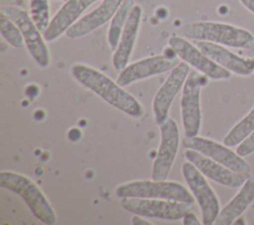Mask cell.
<instances>
[{
  "label": "cell",
  "mask_w": 254,
  "mask_h": 225,
  "mask_svg": "<svg viewBox=\"0 0 254 225\" xmlns=\"http://www.w3.org/2000/svg\"><path fill=\"white\" fill-rule=\"evenodd\" d=\"M119 198H156L194 204V196L182 183L172 180L143 179L120 184L115 189Z\"/></svg>",
  "instance_id": "cell-4"
},
{
  "label": "cell",
  "mask_w": 254,
  "mask_h": 225,
  "mask_svg": "<svg viewBox=\"0 0 254 225\" xmlns=\"http://www.w3.org/2000/svg\"><path fill=\"white\" fill-rule=\"evenodd\" d=\"M124 0H102L92 11L81 17L65 33L69 39L82 38L109 22Z\"/></svg>",
  "instance_id": "cell-18"
},
{
  "label": "cell",
  "mask_w": 254,
  "mask_h": 225,
  "mask_svg": "<svg viewBox=\"0 0 254 225\" xmlns=\"http://www.w3.org/2000/svg\"><path fill=\"white\" fill-rule=\"evenodd\" d=\"M132 223H133V224H136V225H151V224H152L151 222L145 220V219L143 218V216L136 215V214H135V216L132 217Z\"/></svg>",
  "instance_id": "cell-26"
},
{
  "label": "cell",
  "mask_w": 254,
  "mask_h": 225,
  "mask_svg": "<svg viewBox=\"0 0 254 225\" xmlns=\"http://www.w3.org/2000/svg\"><path fill=\"white\" fill-rule=\"evenodd\" d=\"M183 144L187 149L195 150L234 171L250 174L251 168L244 158L223 143L221 144L212 139L197 135L193 137H186L183 140Z\"/></svg>",
  "instance_id": "cell-11"
},
{
  "label": "cell",
  "mask_w": 254,
  "mask_h": 225,
  "mask_svg": "<svg viewBox=\"0 0 254 225\" xmlns=\"http://www.w3.org/2000/svg\"><path fill=\"white\" fill-rule=\"evenodd\" d=\"M182 173L190 192L199 205L202 224H213L220 211V202L216 193L206 180V176L188 160L183 163Z\"/></svg>",
  "instance_id": "cell-7"
},
{
  "label": "cell",
  "mask_w": 254,
  "mask_h": 225,
  "mask_svg": "<svg viewBox=\"0 0 254 225\" xmlns=\"http://www.w3.org/2000/svg\"><path fill=\"white\" fill-rule=\"evenodd\" d=\"M195 45L213 61L220 66L240 76L252 75L254 72V59L248 56H242L229 51L224 46L204 42L195 41Z\"/></svg>",
  "instance_id": "cell-15"
},
{
  "label": "cell",
  "mask_w": 254,
  "mask_h": 225,
  "mask_svg": "<svg viewBox=\"0 0 254 225\" xmlns=\"http://www.w3.org/2000/svg\"><path fill=\"white\" fill-rule=\"evenodd\" d=\"M179 62V56L169 47L162 55L148 56L128 64L118 73L116 81L124 87L136 81L170 71Z\"/></svg>",
  "instance_id": "cell-10"
},
{
  "label": "cell",
  "mask_w": 254,
  "mask_h": 225,
  "mask_svg": "<svg viewBox=\"0 0 254 225\" xmlns=\"http://www.w3.org/2000/svg\"><path fill=\"white\" fill-rule=\"evenodd\" d=\"M160 126L161 143L152 167V178L167 179L180 148V129L178 123L168 118Z\"/></svg>",
  "instance_id": "cell-12"
},
{
  "label": "cell",
  "mask_w": 254,
  "mask_h": 225,
  "mask_svg": "<svg viewBox=\"0 0 254 225\" xmlns=\"http://www.w3.org/2000/svg\"><path fill=\"white\" fill-rule=\"evenodd\" d=\"M143 10L138 4H134L120 40L112 56V64L116 72L122 71L129 63L134 52L137 37L139 34Z\"/></svg>",
  "instance_id": "cell-16"
},
{
  "label": "cell",
  "mask_w": 254,
  "mask_h": 225,
  "mask_svg": "<svg viewBox=\"0 0 254 225\" xmlns=\"http://www.w3.org/2000/svg\"><path fill=\"white\" fill-rule=\"evenodd\" d=\"M183 223L185 225H198V224H200V222L198 221L196 215L193 212H191V211H189L183 217Z\"/></svg>",
  "instance_id": "cell-25"
},
{
  "label": "cell",
  "mask_w": 254,
  "mask_h": 225,
  "mask_svg": "<svg viewBox=\"0 0 254 225\" xmlns=\"http://www.w3.org/2000/svg\"><path fill=\"white\" fill-rule=\"evenodd\" d=\"M133 6V0H124L120 5L119 9L116 11L114 16L110 20L111 22L107 32V42L111 51H115L118 46L120 36L124 30V27L127 23Z\"/></svg>",
  "instance_id": "cell-20"
},
{
  "label": "cell",
  "mask_w": 254,
  "mask_h": 225,
  "mask_svg": "<svg viewBox=\"0 0 254 225\" xmlns=\"http://www.w3.org/2000/svg\"><path fill=\"white\" fill-rule=\"evenodd\" d=\"M0 26L1 36L10 46L16 49H22L25 46V41L21 30L15 24V22L3 12H1L0 15Z\"/></svg>",
  "instance_id": "cell-23"
},
{
  "label": "cell",
  "mask_w": 254,
  "mask_h": 225,
  "mask_svg": "<svg viewBox=\"0 0 254 225\" xmlns=\"http://www.w3.org/2000/svg\"><path fill=\"white\" fill-rule=\"evenodd\" d=\"M6 16L15 22L22 32L25 46L35 62L43 68L50 66L51 55L44 34L38 29L30 14L17 6H4L1 8Z\"/></svg>",
  "instance_id": "cell-6"
},
{
  "label": "cell",
  "mask_w": 254,
  "mask_h": 225,
  "mask_svg": "<svg viewBox=\"0 0 254 225\" xmlns=\"http://www.w3.org/2000/svg\"><path fill=\"white\" fill-rule=\"evenodd\" d=\"M235 151L241 157H246L254 153V131L237 146Z\"/></svg>",
  "instance_id": "cell-24"
},
{
  "label": "cell",
  "mask_w": 254,
  "mask_h": 225,
  "mask_svg": "<svg viewBox=\"0 0 254 225\" xmlns=\"http://www.w3.org/2000/svg\"><path fill=\"white\" fill-rule=\"evenodd\" d=\"M252 75H253V76H254V72H253V74H252Z\"/></svg>",
  "instance_id": "cell-30"
},
{
  "label": "cell",
  "mask_w": 254,
  "mask_h": 225,
  "mask_svg": "<svg viewBox=\"0 0 254 225\" xmlns=\"http://www.w3.org/2000/svg\"><path fill=\"white\" fill-rule=\"evenodd\" d=\"M239 2L254 15V0H239Z\"/></svg>",
  "instance_id": "cell-27"
},
{
  "label": "cell",
  "mask_w": 254,
  "mask_h": 225,
  "mask_svg": "<svg viewBox=\"0 0 254 225\" xmlns=\"http://www.w3.org/2000/svg\"><path fill=\"white\" fill-rule=\"evenodd\" d=\"M254 201V175H249L238 192L220 209L213 224L230 225Z\"/></svg>",
  "instance_id": "cell-19"
},
{
  "label": "cell",
  "mask_w": 254,
  "mask_h": 225,
  "mask_svg": "<svg viewBox=\"0 0 254 225\" xmlns=\"http://www.w3.org/2000/svg\"><path fill=\"white\" fill-rule=\"evenodd\" d=\"M99 0H67L52 17L49 27L44 33L47 42H54L74 25L83 12Z\"/></svg>",
  "instance_id": "cell-17"
},
{
  "label": "cell",
  "mask_w": 254,
  "mask_h": 225,
  "mask_svg": "<svg viewBox=\"0 0 254 225\" xmlns=\"http://www.w3.org/2000/svg\"><path fill=\"white\" fill-rule=\"evenodd\" d=\"M70 73L79 84L94 92L114 108L133 118L144 115V107L138 99L97 68L83 63H74L70 67Z\"/></svg>",
  "instance_id": "cell-1"
},
{
  "label": "cell",
  "mask_w": 254,
  "mask_h": 225,
  "mask_svg": "<svg viewBox=\"0 0 254 225\" xmlns=\"http://www.w3.org/2000/svg\"><path fill=\"white\" fill-rule=\"evenodd\" d=\"M29 7L32 20L44 34L52 20L50 0H29Z\"/></svg>",
  "instance_id": "cell-22"
},
{
  "label": "cell",
  "mask_w": 254,
  "mask_h": 225,
  "mask_svg": "<svg viewBox=\"0 0 254 225\" xmlns=\"http://www.w3.org/2000/svg\"><path fill=\"white\" fill-rule=\"evenodd\" d=\"M254 131V105L250 111L238 121L225 135L222 143L228 147L238 146Z\"/></svg>",
  "instance_id": "cell-21"
},
{
  "label": "cell",
  "mask_w": 254,
  "mask_h": 225,
  "mask_svg": "<svg viewBox=\"0 0 254 225\" xmlns=\"http://www.w3.org/2000/svg\"><path fill=\"white\" fill-rule=\"evenodd\" d=\"M184 156L186 160L192 163L207 178L227 187H240L250 175L234 171L192 149H187Z\"/></svg>",
  "instance_id": "cell-14"
},
{
  "label": "cell",
  "mask_w": 254,
  "mask_h": 225,
  "mask_svg": "<svg viewBox=\"0 0 254 225\" xmlns=\"http://www.w3.org/2000/svg\"><path fill=\"white\" fill-rule=\"evenodd\" d=\"M208 79L197 70L190 71L186 79L181 97V116L186 137L197 136L200 131L202 121L200 91L208 83Z\"/></svg>",
  "instance_id": "cell-5"
},
{
  "label": "cell",
  "mask_w": 254,
  "mask_h": 225,
  "mask_svg": "<svg viewBox=\"0 0 254 225\" xmlns=\"http://www.w3.org/2000/svg\"><path fill=\"white\" fill-rule=\"evenodd\" d=\"M168 44L180 59L186 61L209 79L223 80L231 77L232 73L229 70L213 61L195 44L190 43L189 40L175 35L170 37Z\"/></svg>",
  "instance_id": "cell-9"
},
{
  "label": "cell",
  "mask_w": 254,
  "mask_h": 225,
  "mask_svg": "<svg viewBox=\"0 0 254 225\" xmlns=\"http://www.w3.org/2000/svg\"><path fill=\"white\" fill-rule=\"evenodd\" d=\"M0 186L18 194L29 206L33 214L43 223L52 225L57 222V214L42 189L28 176L12 171L0 172Z\"/></svg>",
  "instance_id": "cell-3"
},
{
  "label": "cell",
  "mask_w": 254,
  "mask_h": 225,
  "mask_svg": "<svg viewBox=\"0 0 254 225\" xmlns=\"http://www.w3.org/2000/svg\"><path fill=\"white\" fill-rule=\"evenodd\" d=\"M120 205L126 211L147 218H157L161 220H181L193 208L192 203L156 199V198H121Z\"/></svg>",
  "instance_id": "cell-8"
},
{
  "label": "cell",
  "mask_w": 254,
  "mask_h": 225,
  "mask_svg": "<svg viewBox=\"0 0 254 225\" xmlns=\"http://www.w3.org/2000/svg\"><path fill=\"white\" fill-rule=\"evenodd\" d=\"M189 73L190 64L186 61H180L171 70L169 76L154 96L153 112L158 125H161L169 118L172 103L180 90L183 89Z\"/></svg>",
  "instance_id": "cell-13"
},
{
  "label": "cell",
  "mask_w": 254,
  "mask_h": 225,
  "mask_svg": "<svg viewBox=\"0 0 254 225\" xmlns=\"http://www.w3.org/2000/svg\"><path fill=\"white\" fill-rule=\"evenodd\" d=\"M245 54H246V56H248V57H250V58H253V59H254V48L247 50Z\"/></svg>",
  "instance_id": "cell-28"
},
{
  "label": "cell",
  "mask_w": 254,
  "mask_h": 225,
  "mask_svg": "<svg viewBox=\"0 0 254 225\" xmlns=\"http://www.w3.org/2000/svg\"><path fill=\"white\" fill-rule=\"evenodd\" d=\"M187 39L204 41L224 47L249 50L254 48V35L241 27L216 21H198L185 25L182 29Z\"/></svg>",
  "instance_id": "cell-2"
},
{
  "label": "cell",
  "mask_w": 254,
  "mask_h": 225,
  "mask_svg": "<svg viewBox=\"0 0 254 225\" xmlns=\"http://www.w3.org/2000/svg\"><path fill=\"white\" fill-rule=\"evenodd\" d=\"M54 1H60V0H54Z\"/></svg>",
  "instance_id": "cell-29"
}]
</instances>
